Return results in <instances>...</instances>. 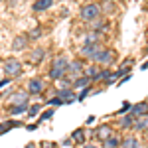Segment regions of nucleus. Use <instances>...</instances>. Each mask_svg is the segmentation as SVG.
<instances>
[{
    "mask_svg": "<svg viewBox=\"0 0 148 148\" xmlns=\"http://www.w3.org/2000/svg\"><path fill=\"white\" fill-rule=\"evenodd\" d=\"M101 14H103V10L99 4H85L81 8V20L83 22H93V20H99Z\"/></svg>",
    "mask_w": 148,
    "mask_h": 148,
    "instance_id": "nucleus-1",
    "label": "nucleus"
},
{
    "mask_svg": "<svg viewBox=\"0 0 148 148\" xmlns=\"http://www.w3.org/2000/svg\"><path fill=\"white\" fill-rule=\"evenodd\" d=\"M2 67H4V71H6V75H10V77H16V75H20V71H22V65H20V61H18V59H14V57L6 59Z\"/></svg>",
    "mask_w": 148,
    "mask_h": 148,
    "instance_id": "nucleus-2",
    "label": "nucleus"
},
{
    "mask_svg": "<svg viewBox=\"0 0 148 148\" xmlns=\"http://www.w3.org/2000/svg\"><path fill=\"white\" fill-rule=\"evenodd\" d=\"M114 57H116V53H114L113 49H107V47H105V49L101 51V56L97 57L95 63H101V65H105V67H109V65L114 61Z\"/></svg>",
    "mask_w": 148,
    "mask_h": 148,
    "instance_id": "nucleus-3",
    "label": "nucleus"
},
{
    "mask_svg": "<svg viewBox=\"0 0 148 148\" xmlns=\"http://www.w3.org/2000/svg\"><path fill=\"white\" fill-rule=\"evenodd\" d=\"M85 73V67H83V63L81 61H69V69H67V75L69 77H73V79H77Z\"/></svg>",
    "mask_w": 148,
    "mask_h": 148,
    "instance_id": "nucleus-4",
    "label": "nucleus"
},
{
    "mask_svg": "<svg viewBox=\"0 0 148 148\" xmlns=\"http://www.w3.org/2000/svg\"><path fill=\"white\" fill-rule=\"evenodd\" d=\"M95 136L99 138L101 142H105L107 138L113 136V126H109V125H101V126H97V130H95Z\"/></svg>",
    "mask_w": 148,
    "mask_h": 148,
    "instance_id": "nucleus-5",
    "label": "nucleus"
},
{
    "mask_svg": "<svg viewBox=\"0 0 148 148\" xmlns=\"http://www.w3.org/2000/svg\"><path fill=\"white\" fill-rule=\"evenodd\" d=\"M130 114L134 116V119H140V116H144L148 114V103H136V105H132V109H130Z\"/></svg>",
    "mask_w": 148,
    "mask_h": 148,
    "instance_id": "nucleus-6",
    "label": "nucleus"
},
{
    "mask_svg": "<svg viewBox=\"0 0 148 148\" xmlns=\"http://www.w3.org/2000/svg\"><path fill=\"white\" fill-rule=\"evenodd\" d=\"M12 105H28V93L26 91H14L10 95Z\"/></svg>",
    "mask_w": 148,
    "mask_h": 148,
    "instance_id": "nucleus-7",
    "label": "nucleus"
},
{
    "mask_svg": "<svg viewBox=\"0 0 148 148\" xmlns=\"http://www.w3.org/2000/svg\"><path fill=\"white\" fill-rule=\"evenodd\" d=\"M83 75H87L91 81H99L101 69H99V65H97V63H91V65H87V67H85V73H83Z\"/></svg>",
    "mask_w": 148,
    "mask_h": 148,
    "instance_id": "nucleus-8",
    "label": "nucleus"
},
{
    "mask_svg": "<svg viewBox=\"0 0 148 148\" xmlns=\"http://www.w3.org/2000/svg\"><path fill=\"white\" fill-rule=\"evenodd\" d=\"M56 95L61 99V101H63V105H65V103H73L75 99H79V97H75V95H73V91H71V89H59Z\"/></svg>",
    "mask_w": 148,
    "mask_h": 148,
    "instance_id": "nucleus-9",
    "label": "nucleus"
},
{
    "mask_svg": "<svg viewBox=\"0 0 148 148\" xmlns=\"http://www.w3.org/2000/svg\"><path fill=\"white\" fill-rule=\"evenodd\" d=\"M134 123H136V119H134L130 113H126L125 116H121V121H119V128H134Z\"/></svg>",
    "mask_w": 148,
    "mask_h": 148,
    "instance_id": "nucleus-10",
    "label": "nucleus"
},
{
    "mask_svg": "<svg viewBox=\"0 0 148 148\" xmlns=\"http://www.w3.org/2000/svg\"><path fill=\"white\" fill-rule=\"evenodd\" d=\"M28 91L32 93V95H40V93L44 91V83L40 79H30L28 81Z\"/></svg>",
    "mask_w": 148,
    "mask_h": 148,
    "instance_id": "nucleus-11",
    "label": "nucleus"
},
{
    "mask_svg": "<svg viewBox=\"0 0 148 148\" xmlns=\"http://www.w3.org/2000/svg\"><path fill=\"white\" fill-rule=\"evenodd\" d=\"M51 67H56V69H63L65 73H67V69H69V61H67V57L65 56H57L53 61H51Z\"/></svg>",
    "mask_w": 148,
    "mask_h": 148,
    "instance_id": "nucleus-12",
    "label": "nucleus"
},
{
    "mask_svg": "<svg viewBox=\"0 0 148 148\" xmlns=\"http://www.w3.org/2000/svg\"><path fill=\"white\" fill-rule=\"evenodd\" d=\"M93 81L87 77V75H81L77 79H73V89H85V87H89Z\"/></svg>",
    "mask_w": 148,
    "mask_h": 148,
    "instance_id": "nucleus-13",
    "label": "nucleus"
},
{
    "mask_svg": "<svg viewBox=\"0 0 148 148\" xmlns=\"http://www.w3.org/2000/svg\"><path fill=\"white\" fill-rule=\"evenodd\" d=\"M53 6V0H36L34 2V10L36 12H42V10H47Z\"/></svg>",
    "mask_w": 148,
    "mask_h": 148,
    "instance_id": "nucleus-14",
    "label": "nucleus"
},
{
    "mask_svg": "<svg viewBox=\"0 0 148 148\" xmlns=\"http://www.w3.org/2000/svg\"><path fill=\"white\" fill-rule=\"evenodd\" d=\"M26 46H28V38H26V36H18V38L12 42V49H16V51H18V49H24Z\"/></svg>",
    "mask_w": 148,
    "mask_h": 148,
    "instance_id": "nucleus-15",
    "label": "nucleus"
},
{
    "mask_svg": "<svg viewBox=\"0 0 148 148\" xmlns=\"http://www.w3.org/2000/svg\"><path fill=\"white\" fill-rule=\"evenodd\" d=\"M99 40H101V34L97 30H93V32H89V34L85 36V42L83 44H93L95 46V44H99Z\"/></svg>",
    "mask_w": 148,
    "mask_h": 148,
    "instance_id": "nucleus-16",
    "label": "nucleus"
},
{
    "mask_svg": "<svg viewBox=\"0 0 148 148\" xmlns=\"http://www.w3.org/2000/svg\"><path fill=\"white\" fill-rule=\"evenodd\" d=\"M44 56H46V51H44V47H34V51H32V61L34 63H40L42 59H44Z\"/></svg>",
    "mask_w": 148,
    "mask_h": 148,
    "instance_id": "nucleus-17",
    "label": "nucleus"
},
{
    "mask_svg": "<svg viewBox=\"0 0 148 148\" xmlns=\"http://www.w3.org/2000/svg\"><path fill=\"white\" fill-rule=\"evenodd\" d=\"M14 126H22V123H20V121H8V123H2V125H0V134L8 132V130L14 128Z\"/></svg>",
    "mask_w": 148,
    "mask_h": 148,
    "instance_id": "nucleus-18",
    "label": "nucleus"
},
{
    "mask_svg": "<svg viewBox=\"0 0 148 148\" xmlns=\"http://www.w3.org/2000/svg\"><path fill=\"white\" fill-rule=\"evenodd\" d=\"M8 113L14 114V116H18V114H24V113H28V105H12Z\"/></svg>",
    "mask_w": 148,
    "mask_h": 148,
    "instance_id": "nucleus-19",
    "label": "nucleus"
},
{
    "mask_svg": "<svg viewBox=\"0 0 148 148\" xmlns=\"http://www.w3.org/2000/svg\"><path fill=\"white\" fill-rule=\"evenodd\" d=\"M121 144H123V140H119L116 136H111V138H107V140L103 142L105 148H121Z\"/></svg>",
    "mask_w": 148,
    "mask_h": 148,
    "instance_id": "nucleus-20",
    "label": "nucleus"
},
{
    "mask_svg": "<svg viewBox=\"0 0 148 148\" xmlns=\"http://www.w3.org/2000/svg\"><path fill=\"white\" fill-rule=\"evenodd\" d=\"M134 128H136V130H148V114H144V116L136 119V123H134Z\"/></svg>",
    "mask_w": 148,
    "mask_h": 148,
    "instance_id": "nucleus-21",
    "label": "nucleus"
},
{
    "mask_svg": "<svg viewBox=\"0 0 148 148\" xmlns=\"http://www.w3.org/2000/svg\"><path fill=\"white\" fill-rule=\"evenodd\" d=\"M67 73L63 71V69H56V67H51L49 69V79H53V81H57V79H63Z\"/></svg>",
    "mask_w": 148,
    "mask_h": 148,
    "instance_id": "nucleus-22",
    "label": "nucleus"
},
{
    "mask_svg": "<svg viewBox=\"0 0 148 148\" xmlns=\"http://www.w3.org/2000/svg\"><path fill=\"white\" fill-rule=\"evenodd\" d=\"M123 148H138V140L134 136H126L123 138V144H121Z\"/></svg>",
    "mask_w": 148,
    "mask_h": 148,
    "instance_id": "nucleus-23",
    "label": "nucleus"
},
{
    "mask_svg": "<svg viewBox=\"0 0 148 148\" xmlns=\"http://www.w3.org/2000/svg\"><path fill=\"white\" fill-rule=\"evenodd\" d=\"M57 87L59 89H73V79H67V77H63V79H57Z\"/></svg>",
    "mask_w": 148,
    "mask_h": 148,
    "instance_id": "nucleus-24",
    "label": "nucleus"
},
{
    "mask_svg": "<svg viewBox=\"0 0 148 148\" xmlns=\"http://www.w3.org/2000/svg\"><path fill=\"white\" fill-rule=\"evenodd\" d=\"M71 138L77 142V144H81V142H85V132H83V128H77L73 134H71Z\"/></svg>",
    "mask_w": 148,
    "mask_h": 148,
    "instance_id": "nucleus-25",
    "label": "nucleus"
},
{
    "mask_svg": "<svg viewBox=\"0 0 148 148\" xmlns=\"http://www.w3.org/2000/svg\"><path fill=\"white\" fill-rule=\"evenodd\" d=\"M40 36H42V30H40V28H36V30H32V32H30V36H28V38H30V40H38Z\"/></svg>",
    "mask_w": 148,
    "mask_h": 148,
    "instance_id": "nucleus-26",
    "label": "nucleus"
},
{
    "mask_svg": "<svg viewBox=\"0 0 148 148\" xmlns=\"http://www.w3.org/2000/svg\"><path fill=\"white\" fill-rule=\"evenodd\" d=\"M130 109H132V105H130V103H125V105H123V109H121L119 113H121V114H126V113H130Z\"/></svg>",
    "mask_w": 148,
    "mask_h": 148,
    "instance_id": "nucleus-27",
    "label": "nucleus"
},
{
    "mask_svg": "<svg viewBox=\"0 0 148 148\" xmlns=\"http://www.w3.org/2000/svg\"><path fill=\"white\" fill-rule=\"evenodd\" d=\"M38 111H40V105H34V107H30V109H28V114H30V116H36Z\"/></svg>",
    "mask_w": 148,
    "mask_h": 148,
    "instance_id": "nucleus-28",
    "label": "nucleus"
},
{
    "mask_svg": "<svg viewBox=\"0 0 148 148\" xmlns=\"http://www.w3.org/2000/svg\"><path fill=\"white\" fill-rule=\"evenodd\" d=\"M47 103H49V105H63V101H61V99H59L57 95H56V97H51V99H49Z\"/></svg>",
    "mask_w": 148,
    "mask_h": 148,
    "instance_id": "nucleus-29",
    "label": "nucleus"
},
{
    "mask_svg": "<svg viewBox=\"0 0 148 148\" xmlns=\"http://www.w3.org/2000/svg\"><path fill=\"white\" fill-rule=\"evenodd\" d=\"M61 144H63V146H65V148H69V146H73V144H75V140H73V138L69 136V138H65V140H63Z\"/></svg>",
    "mask_w": 148,
    "mask_h": 148,
    "instance_id": "nucleus-30",
    "label": "nucleus"
},
{
    "mask_svg": "<svg viewBox=\"0 0 148 148\" xmlns=\"http://www.w3.org/2000/svg\"><path fill=\"white\" fill-rule=\"evenodd\" d=\"M89 95V87H85V89H81V95H79V101H83L85 97Z\"/></svg>",
    "mask_w": 148,
    "mask_h": 148,
    "instance_id": "nucleus-31",
    "label": "nucleus"
},
{
    "mask_svg": "<svg viewBox=\"0 0 148 148\" xmlns=\"http://www.w3.org/2000/svg\"><path fill=\"white\" fill-rule=\"evenodd\" d=\"M51 116H53V111L49 109L47 113H44V114H42V121H46V119H51Z\"/></svg>",
    "mask_w": 148,
    "mask_h": 148,
    "instance_id": "nucleus-32",
    "label": "nucleus"
},
{
    "mask_svg": "<svg viewBox=\"0 0 148 148\" xmlns=\"http://www.w3.org/2000/svg\"><path fill=\"white\" fill-rule=\"evenodd\" d=\"M8 81H10V79H2V81H0V89H2V87H6V85H8Z\"/></svg>",
    "mask_w": 148,
    "mask_h": 148,
    "instance_id": "nucleus-33",
    "label": "nucleus"
},
{
    "mask_svg": "<svg viewBox=\"0 0 148 148\" xmlns=\"http://www.w3.org/2000/svg\"><path fill=\"white\" fill-rule=\"evenodd\" d=\"M24 148H38V146H36V142H28V144H26Z\"/></svg>",
    "mask_w": 148,
    "mask_h": 148,
    "instance_id": "nucleus-34",
    "label": "nucleus"
},
{
    "mask_svg": "<svg viewBox=\"0 0 148 148\" xmlns=\"http://www.w3.org/2000/svg\"><path fill=\"white\" fill-rule=\"evenodd\" d=\"M83 148H97L95 144H83Z\"/></svg>",
    "mask_w": 148,
    "mask_h": 148,
    "instance_id": "nucleus-35",
    "label": "nucleus"
},
{
    "mask_svg": "<svg viewBox=\"0 0 148 148\" xmlns=\"http://www.w3.org/2000/svg\"><path fill=\"white\" fill-rule=\"evenodd\" d=\"M107 2H114V0H107Z\"/></svg>",
    "mask_w": 148,
    "mask_h": 148,
    "instance_id": "nucleus-36",
    "label": "nucleus"
},
{
    "mask_svg": "<svg viewBox=\"0 0 148 148\" xmlns=\"http://www.w3.org/2000/svg\"><path fill=\"white\" fill-rule=\"evenodd\" d=\"M146 132H148V130H146ZM146 136H148V134H146Z\"/></svg>",
    "mask_w": 148,
    "mask_h": 148,
    "instance_id": "nucleus-37",
    "label": "nucleus"
},
{
    "mask_svg": "<svg viewBox=\"0 0 148 148\" xmlns=\"http://www.w3.org/2000/svg\"><path fill=\"white\" fill-rule=\"evenodd\" d=\"M0 2H2V0H0Z\"/></svg>",
    "mask_w": 148,
    "mask_h": 148,
    "instance_id": "nucleus-38",
    "label": "nucleus"
}]
</instances>
